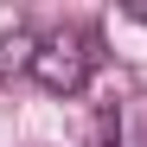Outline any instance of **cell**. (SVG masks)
Segmentation results:
<instances>
[{
    "mask_svg": "<svg viewBox=\"0 0 147 147\" xmlns=\"http://www.w3.org/2000/svg\"><path fill=\"white\" fill-rule=\"evenodd\" d=\"M90 64H96V45H90V32H51V38H38L32 77L51 90V96H77V90L90 83Z\"/></svg>",
    "mask_w": 147,
    "mask_h": 147,
    "instance_id": "cell-1",
    "label": "cell"
},
{
    "mask_svg": "<svg viewBox=\"0 0 147 147\" xmlns=\"http://www.w3.org/2000/svg\"><path fill=\"white\" fill-rule=\"evenodd\" d=\"M32 58H38V32H26V26H13L7 38H0V70H32Z\"/></svg>",
    "mask_w": 147,
    "mask_h": 147,
    "instance_id": "cell-2",
    "label": "cell"
},
{
    "mask_svg": "<svg viewBox=\"0 0 147 147\" xmlns=\"http://www.w3.org/2000/svg\"><path fill=\"white\" fill-rule=\"evenodd\" d=\"M121 13H128V19H141V26H147V0H128Z\"/></svg>",
    "mask_w": 147,
    "mask_h": 147,
    "instance_id": "cell-3",
    "label": "cell"
},
{
    "mask_svg": "<svg viewBox=\"0 0 147 147\" xmlns=\"http://www.w3.org/2000/svg\"><path fill=\"white\" fill-rule=\"evenodd\" d=\"M121 147H147V134H134V141H121Z\"/></svg>",
    "mask_w": 147,
    "mask_h": 147,
    "instance_id": "cell-4",
    "label": "cell"
}]
</instances>
